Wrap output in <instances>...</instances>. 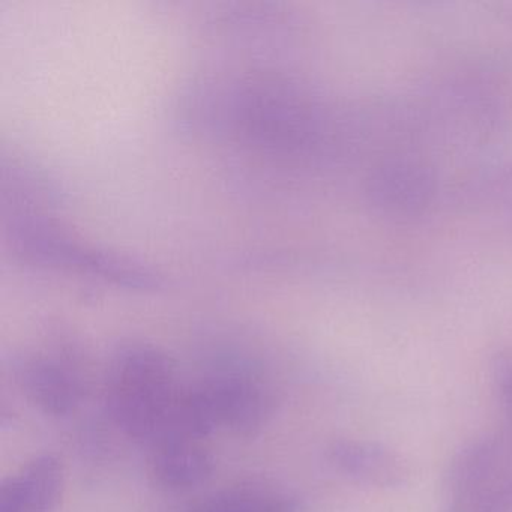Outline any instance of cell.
I'll return each mask as SVG.
<instances>
[{
    "label": "cell",
    "instance_id": "obj_8",
    "mask_svg": "<svg viewBox=\"0 0 512 512\" xmlns=\"http://www.w3.org/2000/svg\"><path fill=\"white\" fill-rule=\"evenodd\" d=\"M188 512H299V503L287 491L251 482L215 491Z\"/></svg>",
    "mask_w": 512,
    "mask_h": 512
},
{
    "label": "cell",
    "instance_id": "obj_5",
    "mask_svg": "<svg viewBox=\"0 0 512 512\" xmlns=\"http://www.w3.org/2000/svg\"><path fill=\"white\" fill-rule=\"evenodd\" d=\"M215 464L206 440L167 437L149 446V478L158 488L170 493H182L206 484L214 475Z\"/></svg>",
    "mask_w": 512,
    "mask_h": 512
},
{
    "label": "cell",
    "instance_id": "obj_1",
    "mask_svg": "<svg viewBox=\"0 0 512 512\" xmlns=\"http://www.w3.org/2000/svg\"><path fill=\"white\" fill-rule=\"evenodd\" d=\"M182 389L176 364L164 350L128 343L107 368L104 404L119 431L149 446L166 427Z\"/></svg>",
    "mask_w": 512,
    "mask_h": 512
},
{
    "label": "cell",
    "instance_id": "obj_3",
    "mask_svg": "<svg viewBox=\"0 0 512 512\" xmlns=\"http://www.w3.org/2000/svg\"><path fill=\"white\" fill-rule=\"evenodd\" d=\"M214 431L253 434L268 421L272 398L259 379L244 371H221L193 385Z\"/></svg>",
    "mask_w": 512,
    "mask_h": 512
},
{
    "label": "cell",
    "instance_id": "obj_2",
    "mask_svg": "<svg viewBox=\"0 0 512 512\" xmlns=\"http://www.w3.org/2000/svg\"><path fill=\"white\" fill-rule=\"evenodd\" d=\"M442 512H512V448L505 439L479 437L454 455Z\"/></svg>",
    "mask_w": 512,
    "mask_h": 512
},
{
    "label": "cell",
    "instance_id": "obj_7",
    "mask_svg": "<svg viewBox=\"0 0 512 512\" xmlns=\"http://www.w3.org/2000/svg\"><path fill=\"white\" fill-rule=\"evenodd\" d=\"M65 488L62 461L41 454L5 479L0 490V512H53Z\"/></svg>",
    "mask_w": 512,
    "mask_h": 512
},
{
    "label": "cell",
    "instance_id": "obj_6",
    "mask_svg": "<svg viewBox=\"0 0 512 512\" xmlns=\"http://www.w3.org/2000/svg\"><path fill=\"white\" fill-rule=\"evenodd\" d=\"M329 464L344 478L376 488H397L409 481L410 467L398 452L380 443L337 439L326 449Z\"/></svg>",
    "mask_w": 512,
    "mask_h": 512
},
{
    "label": "cell",
    "instance_id": "obj_4",
    "mask_svg": "<svg viewBox=\"0 0 512 512\" xmlns=\"http://www.w3.org/2000/svg\"><path fill=\"white\" fill-rule=\"evenodd\" d=\"M20 392L50 416H68L82 404L85 386L79 373L50 356L32 355L14 367Z\"/></svg>",
    "mask_w": 512,
    "mask_h": 512
}]
</instances>
